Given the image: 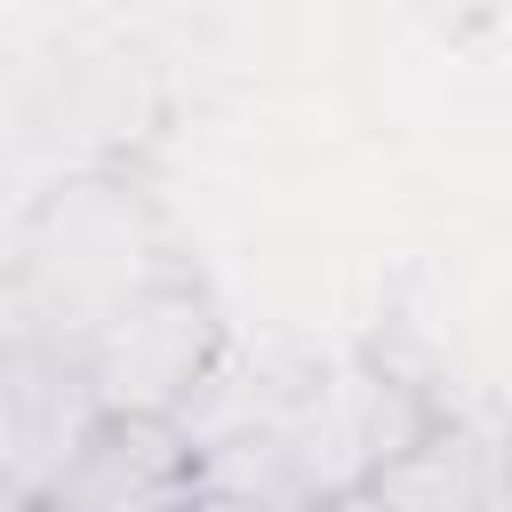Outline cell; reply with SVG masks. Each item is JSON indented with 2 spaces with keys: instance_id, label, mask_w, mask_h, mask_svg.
<instances>
[{
  "instance_id": "1",
  "label": "cell",
  "mask_w": 512,
  "mask_h": 512,
  "mask_svg": "<svg viewBox=\"0 0 512 512\" xmlns=\"http://www.w3.org/2000/svg\"><path fill=\"white\" fill-rule=\"evenodd\" d=\"M432 424H440V408L424 392L392 384L384 368L344 360V368L296 384L288 400H272V416H256V432H240L232 448H208V440L200 448H208V488H224V496L336 512L392 456H408Z\"/></svg>"
},
{
  "instance_id": "2",
  "label": "cell",
  "mask_w": 512,
  "mask_h": 512,
  "mask_svg": "<svg viewBox=\"0 0 512 512\" xmlns=\"http://www.w3.org/2000/svg\"><path fill=\"white\" fill-rule=\"evenodd\" d=\"M200 504H208V448L184 416L96 408L24 512H200Z\"/></svg>"
},
{
  "instance_id": "3",
  "label": "cell",
  "mask_w": 512,
  "mask_h": 512,
  "mask_svg": "<svg viewBox=\"0 0 512 512\" xmlns=\"http://www.w3.org/2000/svg\"><path fill=\"white\" fill-rule=\"evenodd\" d=\"M336 512H512V440L440 416L408 456H392Z\"/></svg>"
},
{
  "instance_id": "4",
  "label": "cell",
  "mask_w": 512,
  "mask_h": 512,
  "mask_svg": "<svg viewBox=\"0 0 512 512\" xmlns=\"http://www.w3.org/2000/svg\"><path fill=\"white\" fill-rule=\"evenodd\" d=\"M200 512H304V504H272V496H224V488H208V504Z\"/></svg>"
}]
</instances>
